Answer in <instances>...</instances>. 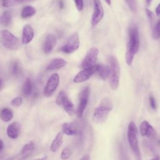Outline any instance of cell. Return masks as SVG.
I'll use <instances>...</instances> for the list:
<instances>
[{"label":"cell","mask_w":160,"mask_h":160,"mask_svg":"<svg viewBox=\"0 0 160 160\" xmlns=\"http://www.w3.org/2000/svg\"><path fill=\"white\" fill-rule=\"evenodd\" d=\"M151 1H152V0H146V2H147V4H148V5H149V4H151Z\"/></svg>","instance_id":"obj_43"},{"label":"cell","mask_w":160,"mask_h":160,"mask_svg":"<svg viewBox=\"0 0 160 160\" xmlns=\"http://www.w3.org/2000/svg\"><path fill=\"white\" fill-rule=\"evenodd\" d=\"M90 94V89L89 86L85 87L79 94V101L76 109V115L78 118H81L83 112L87 106L88 99Z\"/></svg>","instance_id":"obj_8"},{"label":"cell","mask_w":160,"mask_h":160,"mask_svg":"<svg viewBox=\"0 0 160 160\" xmlns=\"http://www.w3.org/2000/svg\"><path fill=\"white\" fill-rule=\"evenodd\" d=\"M63 134L64 133L62 132H59L56 134L51 144V151L54 152H56L59 149L63 142Z\"/></svg>","instance_id":"obj_19"},{"label":"cell","mask_w":160,"mask_h":160,"mask_svg":"<svg viewBox=\"0 0 160 160\" xmlns=\"http://www.w3.org/2000/svg\"><path fill=\"white\" fill-rule=\"evenodd\" d=\"M59 7L61 9H62L64 6V1L62 0H60L59 1Z\"/></svg>","instance_id":"obj_38"},{"label":"cell","mask_w":160,"mask_h":160,"mask_svg":"<svg viewBox=\"0 0 160 160\" xmlns=\"http://www.w3.org/2000/svg\"><path fill=\"white\" fill-rule=\"evenodd\" d=\"M95 73L94 66L91 68H84L79 71L74 78L73 81L75 83H81L88 80Z\"/></svg>","instance_id":"obj_12"},{"label":"cell","mask_w":160,"mask_h":160,"mask_svg":"<svg viewBox=\"0 0 160 160\" xmlns=\"http://www.w3.org/2000/svg\"><path fill=\"white\" fill-rule=\"evenodd\" d=\"M59 82V76L57 73L52 74L47 81L44 93L46 97L51 96L56 90Z\"/></svg>","instance_id":"obj_10"},{"label":"cell","mask_w":160,"mask_h":160,"mask_svg":"<svg viewBox=\"0 0 160 160\" xmlns=\"http://www.w3.org/2000/svg\"><path fill=\"white\" fill-rule=\"evenodd\" d=\"M95 72L98 74L99 78L105 81L109 78L110 68L109 66L102 64H95L94 65Z\"/></svg>","instance_id":"obj_15"},{"label":"cell","mask_w":160,"mask_h":160,"mask_svg":"<svg viewBox=\"0 0 160 160\" xmlns=\"http://www.w3.org/2000/svg\"><path fill=\"white\" fill-rule=\"evenodd\" d=\"M129 42L127 44L126 52V62L128 65L132 62L134 55L138 52L139 47V38L138 29L136 25H132L129 28Z\"/></svg>","instance_id":"obj_1"},{"label":"cell","mask_w":160,"mask_h":160,"mask_svg":"<svg viewBox=\"0 0 160 160\" xmlns=\"http://www.w3.org/2000/svg\"><path fill=\"white\" fill-rule=\"evenodd\" d=\"M26 0H2V6L4 7H10L24 2Z\"/></svg>","instance_id":"obj_27"},{"label":"cell","mask_w":160,"mask_h":160,"mask_svg":"<svg viewBox=\"0 0 160 160\" xmlns=\"http://www.w3.org/2000/svg\"><path fill=\"white\" fill-rule=\"evenodd\" d=\"M36 13V9L30 6L24 7L21 11V17L22 18H28L32 16Z\"/></svg>","instance_id":"obj_26"},{"label":"cell","mask_w":160,"mask_h":160,"mask_svg":"<svg viewBox=\"0 0 160 160\" xmlns=\"http://www.w3.org/2000/svg\"><path fill=\"white\" fill-rule=\"evenodd\" d=\"M119 160H130L122 144H121L119 147Z\"/></svg>","instance_id":"obj_29"},{"label":"cell","mask_w":160,"mask_h":160,"mask_svg":"<svg viewBox=\"0 0 160 160\" xmlns=\"http://www.w3.org/2000/svg\"><path fill=\"white\" fill-rule=\"evenodd\" d=\"M99 53L98 49L96 47H92L89 49L87 52L84 59L81 63V68L82 69L91 68L96 64L98 55Z\"/></svg>","instance_id":"obj_9"},{"label":"cell","mask_w":160,"mask_h":160,"mask_svg":"<svg viewBox=\"0 0 160 160\" xmlns=\"http://www.w3.org/2000/svg\"><path fill=\"white\" fill-rule=\"evenodd\" d=\"M149 103H150V106L152 108V109H156V108H157V104H156V100H155V99H154V98L153 96H151L149 98Z\"/></svg>","instance_id":"obj_35"},{"label":"cell","mask_w":160,"mask_h":160,"mask_svg":"<svg viewBox=\"0 0 160 160\" xmlns=\"http://www.w3.org/2000/svg\"><path fill=\"white\" fill-rule=\"evenodd\" d=\"M56 103L59 106H62L66 112L70 116L74 115L76 109L72 102L69 99L64 91H61L56 98Z\"/></svg>","instance_id":"obj_6"},{"label":"cell","mask_w":160,"mask_h":160,"mask_svg":"<svg viewBox=\"0 0 160 160\" xmlns=\"http://www.w3.org/2000/svg\"><path fill=\"white\" fill-rule=\"evenodd\" d=\"M32 91V81L29 78H28L25 80L22 86V94L25 96H29L31 94Z\"/></svg>","instance_id":"obj_22"},{"label":"cell","mask_w":160,"mask_h":160,"mask_svg":"<svg viewBox=\"0 0 160 160\" xmlns=\"http://www.w3.org/2000/svg\"><path fill=\"white\" fill-rule=\"evenodd\" d=\"M76 7L79 11H81L84 8V0H74Z\"/></svg>","instance_id":"obj_33"},{"label":"cell","mask_w":160,"mask_h":160,"mask_svg":"<svg viewBox=\"0 0 160 160\" xmlns=\"http://www.w3.org/2000/svg\"><path fill=\"white\" fill-rule=\"evenodd\" d=\"M11 21V14L9 11H4L0 16V24L8 26Z\"/></svg>","instance_id":"obj_25"},{"label":"cell","mask_w":160,"mask_h":160,"mask_svg":"<svg viewBox=\"0 0 160 160\" xmlns=\"http://www.w3.org/2000/svg\"><path fill=\"white\" fill-rule=\"evenodd\" d=\"M10 71H11V73L15 76H19L21 73V71H22L21 66L18 61L15 60L11 62L10 65Z\"/></svg>","instance_id":"obj_24"},{"label":"cell","mask_w":160,"mask_h":160,"mask_svg":"<svg viewBox=\"0 0 160 160\" xmlns=\"http://www.w3.org/2000/svg\"><path fill=\"white\" fill-rule=\"evenodd\" d=\"M80 44L78 34L74 32L68 39L66 42L61 48V51L66 54H70L76 51Z\"/></svg>","instance_id":"obj_7"},{"label":"cell","mask_w":160,"mask_h":160,"mask_svg":"<svg viewBox=\"0 0 160 160\" xmlns=\"http://www.w3.org/2000/svg\"><path fill=\"white\" fill-rule=\"evenodd\" d=\"M138 129L136 124L131 121L129 124L128 129V139L129 146L136 160H142L141 153L139 149L138 139Z\"/></svg>","instance_id":"obj_3"},{"label":"cell","mask_w":160,"mask_h":160,"mask_svg":"<svg viewBox=\"0 0 160 160\" xmlns=\"http://www.w3.org/2000/svg\"><path fill=\"white\" fill-rule=\"evenodd\" d=\"M139 129L141 134L142 136H146L151 139H155L157 137L156 130L147 121H143L141 122Z\"/></svg>","instance_id":"obj_13"},{"label":"cell","mask_w":160,"mask_h":160,"mask_svg":"<svg viewBox=\"0 0 160 160\" xmlns=\"http://www.w3.org/2000/svg\"><path fill=\"white\" fill-rule=\"evenodd\" d=\"M34 37V31L32 27L28 24L25 25L22 29L21 41L23 44L29 43Z\"/></svg>","instance_id":"obj_14"},{"label":"cell","mask_w":160,"mask_h":160,"mask_svg":"<svg viewBox=\"0 0 160 160\" xmlns=\"http://www.w3.org/2000/svg\"><path fill=\"white\" fill-rule=\"evenodd\" d=\"M62 132L68 136H72L78 134V129L76 128V126L71 123L64 122L62 124Z\"/></svg>","instance_id":"obj_20"},{"label":"cell","mask_w":160,"mask_h":160,"mask_svg":"<svg viewBox=\"0 0 160 160\" xmlns=\"http://www.w3.org/2000/svg\"><path fill=\"white\" fill-rule=\"evenodd\" d=\"M34 144L32 142H30L28 144H26L21 151L20 152V154H19V156L21 157V158H22V159L26 158V157L29 156L30 155V154L34 151Z\"/></svg>","instance_id":"obj_21"},{"label":"cell","mask_w":160,"mask_h":160,"mask_svg":"<svg viewBox=\"0 0 160 160\" xmlns=\"http://www.w3.org/2000/svg\"><path fill=\"white\" fill-rule=\"evenodd\" d=\"M36 160H47V156L43 157L42 158H41V159H37Z\"/></svg>","instance_id":"obj_40"},{"label":"cell","mask_w":160,"mask_h":160,"mask_svg":"<svg viewBox=\"0 0 160 160\" xmlns=\"http://www.w3.org/2000/svg\"><path fill=\"white\" fill-rule=\"evenodd\" d=\"M3 146H4L3 142L1 140H0V151L2 150V149L3 148Z\"/></svg>","instance_id":"obj_39"},{"label":"cell","mask_w":160,"mask_h":160,"mask_svg":"<svg viewBox=\"0 0 160 160\" xmlns=\"http://www.w3.org/2000/svg\"><path fill=\"white\" fill-rule=\"evenodd\" d=\"M0 41L3 46L9 50H16L20 46L18 38L8 30H2L0 32Z\"/></svg>","instance_id":"obj_5"},{"label":"cell","mask_w":160,"mask_h":160,"mask_svg":"<svg viewBox=\"0 0 160 160\" xmlns=\"http://www.w3.org/2000/svg\"><path fill=\"white\" fill-rule=\"evenodd\" d=\"M20 126L18 122H13L9 124L7 128V135L11 139H16L19 134Z\"/></svg>","instance_id":"obj_18"},{"label":"cell","mask_w":160,"mask_h":160,"mask_svg":"<svg viewBox=\"0 0 160 160\" xmlns=\"http://www.w3.org/2000/svg\"><path fill=\"white\" fill-rule=\"evenodd\" d=\"M0 118L4 122H9L12 119L13 113L10 109L4 108L0 112Z\"/></svg>","instance_id":"obj_23"},{"label":"cell","mask_w":160,"mask_h":160,"mask_svg":"<svg viewBox=\"0 0 160 160\" xmlns=\"http://www.w3.org/2000/svg\"><path fill=\"white\" fill-rule=\"evenodd\" d=\"M94 12L91 17V24L93 26L97 25L103 18L104 12L103 7L99 0H93Z\"/></svg>","instance_id":"obj_11"},{"label":"cell","mask_w":160,"mask_h":160,"mask_svg":"<svg viewBox=\"0 0 160 160\" xmlns=\"http://www.w3.org/2000/svg\"><path fill=\"white\" fill-rule=\"evenodd\" d=\"M67 64V62L62 58H54L53 59L50 63L48 65L46 68V71H54L59 69H61L65 66Z\"/></svg>","instance_id":"obj_17"},{"label":"cell","mask_w":160,"mask_h":160,"mask_svg":"<svg viewBox=\"0 0 160 160\" xmlns=\"http://www.w3.org/2000/svg\"><path fill=\"white\" fill-rule=\"evenodd\" d=\"M56 37L51 34L47 35L43 45V51L45 54H49L51 52L56 44Z\"/></svg>","instance_id":"obj_16"},{"label":"cell","mask_w":160,"mask_h":160,"mask_svg":"<svg viewBox=\"0 0 160 160\" xmlns=\"http://www.w3.org/2000/svg\"><path fill=\"white\" fill-rule=\"evenodd\" d=\"M146 15H147L148 19L149 20V21L151 22V24H152L153 23V21H154V18L153 13L148 9H146Z\"/></svg>","instance_id":"obj_34"},{"label":"cell","mask_w":160,"mask_h":160,"mask_svg":"<svg viewBox=\"0 0 160 160\" xmlns=\"http://www.w3.org/2000/svg\"><path fill=\"white\" fill-rule=\"evenodd\" d=\"M6 160H12V158H9V159H6Z\"/></svg>","instance_id":"obj_45"},{"label":"cell","mask_w":160,"mask_h":160,"mask_svg":"<svg viewBox=\"0 0 160 160\" xmlns=\"http://www.w3.org/2000/svg\"><path fill=\"white\" fill-rule=\"evenodd\" d=\"M151 160H160V158H159V156H157L156 158H154V159H151Z\"/></svg>","instance_id":"obj_41"},{"label":"cell","mask_w":160,"mask_h":160,"mask_svg":"<svg viewBox=\"0 0 160 160\" xmlns=\"http://www.w3.org/2000/svg\"><path fill=\"white\" fill-rule=\"evenodd\" d=\"M22 102V98L21 97H16L15 98H14L11 102V104L12 106H14V107H19L21 105Z\"/></svg>","instance_id":"obj_31"},{"label":"cell","mask_w":160,"mask_h":160,"mask_svg":"<svg viewBox=\"0 0 160 160\" xmlns=\"http://www.w3.org/2000/svg\"><path fill=\"white\" fill-rule=\"evenodd\" d=\"M80 160H91V158H90L89 155L86 154L84 156H82V158H81V159Z\"/></svg>","instance_id":"obj_36"},{"label":"cell","mask_w":160,"mask_h":160,"mask_svg":"<svg viewBox=\"0 0 160 160\" xmlns=\"http://www.w3.org/2000/svg\"><path fill=\"white\" fill-rule=\"evenodd\" d=\"M152 36L155 39H158L160 38V19L158 21L154 28Z\"/></svg>","instance_id":"obj_30"},{"label":"cell","mask_w":160,"mask_h":160,"mask_svg":"<svg viewBox=\"0 0 160 160\" xmlns=\"http://www.w3.org/2000/svg\"><path fill=\"white\" fill-rule=\"evenodd\" d=\"M109 61L110 64V74L109 78V86L112 90L116 91L118 89L119 84L120 66L118 61L113 56H111L109 57Z\"/></svg>","instance_id":"obj_4"},{"label":"cell","mask_w":160,"mask_h":160,"mask_svg":"<svg viewBox=\"0 0 160 160\" xmlns=\"http://www.w3.org/2000/svg\"><path fill=\"white\" fill-rule=\"evenodd\" d=\"M126 4L132 11H136V0H125Z\"/></svg>","instance_id":"obj_32"},{"label":"cell","mask_w":160,"mask_h":160,"mask_svg":"<svg viewBox=\"0 0 160 160\" xmlns=\"http://www.w3.org/2000/svg\"><path fill=\"white\" fill-rule=\"evenodd\" d=\"M113 108L112 101L109 98H104L99 105L94 109L92 121L96 124L103 123L108 118L109 112Z\"/></svg>","instance_id":"obj_2"},{"label":"cell","mask_w":160,"mask_h":160,"mask_svg":"<svg viewBox=\"0 0 160 160\" xmlns=\"http://www.w3.org/2000/svg\"><path fill=\"white\" fill-rule=\"evenodd\" d=\"M71 155V149L69 148H68V147H66L61 151V158L62 160H66V159L69 158Z\"/></svg>","instance_id":"obj_28"},{"label":"cell","mask_w":160,"mask_h":160,"mask_svg":"<svg viewBox=\"0 0 160 160\" xmlns=\"http://www.w3.org/2000/svg\"><path fill=\"white\" fill-rule=\"evenodd\" d=\"M156 14L158 16L160 15V3L158 5V6L156 8Z\"/></svg>","instance_id":"obj_37"},{"label":"cell","mask_w":160,"mask_h":160,"mask_svg":"<svg viewBox=\"0 0 160 160\" xmlns=\"http://www.w3.org/2000/svg\"><path fill=\"white\" fill-rule=\"evenodd\" d=\"M2 79L0 78V88H1V86H2Z\"/></svg>","instance_id":"obj_44"},{"label":"cell","mask_w":160,"mask_h":160,"mask_svg":"<svg viewBox=\"0 0 160 160\" xmlns=\"http://www.w3.org/2000/svg\"><path fill=\"white\" fill-rule=\"evenodd\" d=\"M106 2L109 4V5H111V0H105Z\"/></svg>","instance_id":"obj_42"}]
</instances>
